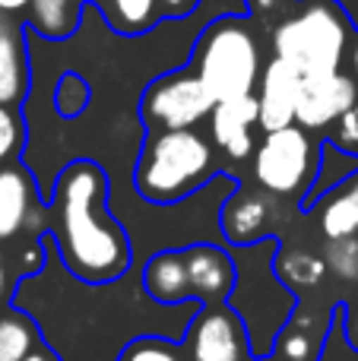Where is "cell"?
I'll list each match as a JSON object with an SVG mask.
<instances>
[{"instance_id": "836d02e7", "label": "cell", "mask_w": 358, "mask_h": 361, "mask_svg": "<svg viewBox=\"0 0 358 361\" xmlns=\"http://www.w3.org/2000/svg\"><path fill=\"white\" fill-rule=\"evenodd\" d=\"M0 301H10L6 298V263H4V254H0Z\"/></svg>"}, {"instance_id": "6da1fadb", "label": "cell", "mask_w": 358, "mask_h": 361, "mask_svg": "<svg viewBox=\"0 0 358 361\" xmlns=\"http://www.w3.org/2000/svg\"><path fill=\"white\" fill-rule=\"evenodd\" d=\"M48 260L38 273L19 276L10 305L42 330V343L61 361H118L124 345L143 333L181 339L200 301L159 305L146 295L140 263L111 282L76 279L57 254L54 235H42Z\"/></svg>"}, {"instance_id": "3957f363", "label": "cell", "mask_w": 358, "mask_h": 361, "mask_svg": "<svg viewBox=\"0 0 358 361\" xmlns=\"http://www.w3.org/2000/svg\"><path fill=\"white\" fill-rule=\"evenodd\" d=\"M276 250L279 238L266 235L254 244L232 247L235 263H238V279L228 292V307L241 314L251 339V355L266 358L276 349L279 333L289 326L302 295L292 292L276 273Z\"/></svg>"}, {"instance_id": "7a4b0ae2", "label": "cell", "mask_w": 358, "mask_h": 361, "mask_svg": "<svg viewBox=\"0 0 358 361\" xmlns=\"http://www.w3.org/2000/svg\"><path fill=\"white\" fill-rule=\"evenodd\" d=\"M51 235L63 267L86 282H111L137 267L130 228L111 206V175L99 159L76 156L61 169L51 200Z\"/></svg>"}, {"instance_id": "e575fe53", "label": "cell", "mask_w": 358, "mask_h": 361, "mask_svg": "<svg viewBox=\"0 0 358 361\" xmlns=\"http://www.w3.org/2000/svg\"><path fill=\"white\" fill-rule=\"evenodd\" d=\"M273 4H276V0H254V6H257V10H273Z\"/></svg>"}, {"instance_id": "7c38bea8", "label": "cell", "mask_w": 358, "mask_h": 361, "mask_svg": "<svg viewBox=\"0 0 358 361\" xmlns=\"http://www.w3.org/2000/svg\"><path fill=\"white\" fill-rule=\"evenodd\" d=\"M302 80L304 76L289 61H283L276 54L264 63V73H260V82H257V108H260L257 127L264 133L295 124Z\"/></svg>"}, {"instance_id": "ac0fdd59", "label": "cell", "mask_w": 358, "mask_h": 361, "mask_svg": "<svg viewBox=\"0 0 358 361\" xmlns=\"http://www.w3.org/2000/svg\"><path fill=\"white\" fill-rule=\"evenodd\" d=\"M352 175H358V152H349L342 146H336L333 140H321V162H317V175H314V184L311 190L298 200V209L311 212L330 190L349 180Z\"/></svg>"}, {"instance_id": "52a82bcc", "label": "cell", "mask_w": 358, "mask_h": 361, "mask_svg": "<svg viewBox=\"0 0 358 361\" xmlns=\"http://www.w3.org/2000/svg\"><path fill=\"white\" fill-rule=\"evenodd\" d=\"M321 162V143L302 124L260 137L254 149V180L279 200H302L311 190Z\"/></svg>"}, {"instance_id": "9a60e30c", "label": "cell", "mask_w": 358, "mask_h": 361, "mask_svg": "<svg viewBox=\"0 0 358 361\" xmlns=\"http://www.w3.org/2000/svg\"><path fill=\"white\" fill-rule=\"evenodd\" d=\"M32 89L29 38L25 25L0 13V105L19 108Z\"/></svg>"}, {"instance_id": "d6986e66", "label": "cell", "mask_w": 358, "mask_h": 361, "mask_svg": "<svg viewBox=\"0 0 358 361\" xmlns=\"http://www.w3.org/2000/svg\"><path fill=\"white\" fill-rule=\"evenodd\" d=\"M317 228L327 238H346L358 235V175L342 180L336 190H330L321 203L314 206Z\"/></svg>"}, {"instance_id": "1f68e13d", "label": "cell", "mask_w": 358, "mask_h": 361, "mask_svg": "<svg viewBox=\"0 0 358 361\" xmlns=\"http://www.w3.org/2000/svg\"><path fill=\"white\" fill-rule=\"evenodd\" d=\"M23 361H61V358H57V352H51L48 345L42 343V345H38L35 352H29V355H25Z\"/></svg>"}, {"instance_id": "f546056e", "label": "cell", "mask_w": 358, "mask_h": 361, "mask_svg": "<svg viewBox=\"0 0 358 361\" xmlns=\"http://www.w3.org/2000/svg\"><path fill=\"white\" fill-rule=\"evenodd\" d=\"M342 317H346L349 343L358 349V301H342Z\"/></svg>"}, {"instance_id": "8992f818", "label": "cell", "mask_w": 358, "mask_h": 361, "mask_svg": "<svg viewBox=\"0 0 358 361\" xmlns=\"http://www.w3.org/2000/svg\"><path fill=\"white\" fill-rule=\"evenodd\" d=\"M352 44V25L336 0H302L292 16L273 29V54L302 76L342 70Z\"/></svg>"}, {"instance_id": "d4e9b609", "label": "cell", "mask_w": 358, "mask_h": 361, "mask_svg": "<svg viewBox=\"0 0 358 361\" xmlns=\"http://www.w3.org/2000/svg\"><path fill=\"white\" fill-rule=\"evenodd\" d=\"M118 361H190L181 339L162 336V333H143L124 345Z\"/></svg>"}, {"instance_id": "d6a6232c", "label": "cell", "mask_w": 358, "mask_h": 361, "mask_svg": "<svg viewBox=\"0 0 358 361\" xmlns=\"http://www.w3.org/2000/svg\"><path fill=\"white\" fill-rule=\"evenodd\" d=\"M346 63H349V73L355 76V82H358V38L352 44H349V54H346Z\"/></svg>"}, {"instance_id": "2e32d148", "label": "cell", "mask_w": 358, "mask_h": 361, "mask_svg": "<svg viewBox=\"0 0 358 361\" xmlns=\"http://www.w3.org/2000/svg\"><path fill=\"white\" fill-rule=\"evenodd\" d=\"M35 203L44 200L38 197L35 175L25 165L0 169V241H10L25 225L35 222Z\"/></svg>"}, {"instance_id": "44dd1931", "label": "cell", "mask_w": 358, "mask_h": 361, "mask_svg": "<svg viewBox=\"0 0 358 361\" xmlns=\"http://www.w3.org/2000/svg\"><path fill=\"white\" fill-rule=\"evenodd\" d=\"M80 4L76 0H32L25 10V25L44 42H63L76 32Z\"/></svg>"}, {"instance_id": "7402d4cb", "label": "cell", "mask_w": 358, "mask_h": 361, "mask_svg": "<svg viewBox=\"0 0 358 361\" xmlns=\"http://www.w3.org/2000/svg\"><path fill=\"white\" fill-rule=\"evenodd\" d=\"M38 345H42L38 324L6 301V311L0 314V361H23Z\"/></svg>"}, {"instance_id": "cb8c5ba5", "label": "cell", "mask_w": 358, "mask_h": 361, "mask_svg": "<svg viewBox=\"0 0 358 361\" xmlns=\"http://www.w3.org/2000/svg\"><path fill=\"white\" fill-rule=\"evenodd\" d=\"M51 105L61 121H80L92 105V82L80 70H63L54 80V92H51Z\"/></svg>"}, {"instance_id": "8d00e7d4", "label": "cell", "mask_w": 358, "mask_h": 361, "mask_svg": "<svg viewBox=\"0 0 358 361\" xmlns=\"http://www.w3.org/2000/svg\"><path fill=\"white\" fill-rule=\"evenodd\" d=\"M352 111H355V118H358V105H355V108H352Z\"/></svg>"}, {"instance_id": "d590c367", "label": "cell", "mask_w": 358, "mask_h": 361, "mask_svg": "<svg viewBox=\"0 0 358 361\" xmlns=\"http://www.w3.org/2000/svg\"><path fill=\"white\" fill-rule=\"evenodd\" d=\"M251 361H276V358H273V355H266V358H251Z\"/></svg>"}, {"instance_id": "277c9868", "label": "cell", "mask_w": 358, "mask_h": 361, "mask_svg": "<svg viewBox=\"0 0 358 361\" xmlns=\"http://www.w3.org/2000/svg\"><path fill=\"white\" fill-rule=\"evenodd\" d=\"M219 171L213 143L194 127L146 130L133 165V190L146 203L171 206L194 197Z\"/></svg>"}, {"instance_id": "4dcf8cb0", "label": "cell", "mask_w": 358, "mask_h": 361, "mask_svg": "<svg viewBox=\"0 0 358 361\" xmlns=\"http://www.w3.org/2000/svg\"><path fill=\"white\" fill-rule=\"evenodd\" d=\"M32 0H0V13L4 16H16V13H25L29 10Z\"/></svg>"}, {"instance_id": "ba28073f", "label": "cell", "mask_w": 358, "mask_h": 361, "mask_svg": "<svg viewBox=\"0 0 358 361\" xmlns=\"http://www.w3.org/2000/svg\"><path fill=\"white\" fill-rule=\"evenodd\" d=\"M219 105L216 92L206 86L194 67H178L156 73L140 92V121L146 130H184L209 121Z\"/></svg>"}, {"instance_id": "83f0119b", "label": "cell", "mask_w": 358, "mask_h": 361, "mask_svg": "<svg viewBox=\"0 0 358 361\" xmlns=\"http://www.w3.org/2000/svg\"><path fill=\"white\" fill-rule=\"evenodd\" d=\"M317 361H358V349L349 343V333H346L342 301H340V305H333L327 336H323V345H321V355H317Z\"/></svg>"}, {"instance_id": "5bb4252c", "label": "cell", "mask_w": 358, "mask_h": 361, "mask_svg": "<svg viewBox=\"0 0 358 361\" xmlns=\"http://www.w3.org/2000/svg\"><path fill=\"white\" fill-rule=\"evenodd\" d=\"M273 193H254V190H235L226 203L219 206V231L222 244L228 247H241V244H254L260 238L270 235L273 222Z\"/></svg>"}, {"instance_id": "e0dca14e", "label": "cell", "mask_w": 358, "mask_h": 361, "mask_svg": "<svg viewBox=\"0 0 358 361\" xmlns=\"http://www.w3.org/2000/svg\"><path fill=\"white\" fill-rule=\"evenodd\" d=\"M143 288L159 305H181L190 301V276L184 263V247H159L140 260Z\"/></svg>"}, {"instance_id": "603a6c76", "label": "cell", "mask_w": 358, "mask_h": 361, "mask_svg": "<svg viewBox=\"0 0 358 361\" xmlns=\"http://www.w3.org/2000/svg\"><path fill=\"white\" fill-rule=\"evenodd\" d=\"M99 10L121 35H140L162 16L159 0H99Z\"/></svg>"}, {"instance_id": "30bf717a", "label": "cell", "mask_w": 358, "mask_h": 361, "mask_svg": "<svg viewBox=\"0 0 358 361\" xmlns=\"http://www.w3.org/2000/svg\"><path fill=\"white\" fill-rule=\"evenodd\" d=\"M358 105V82L352 73H321V76H304L302 92H298L295 108V124L304 130L317 133L333 127L346 111Z\"/></svg>"}, {"instance_id": "ffe728a7", "label": "cell", "mask_w": 358, "mask_h": 361, "mask_svg": "<svg viewBox=\"0 0 358 361\" xmlns=\"http://www.w3.org/2000/svg\"><path fill=\"white\" fill-rule=\"evenodd\" d=\"M276 273L292 292L304 295L311 288H317L327 279V260L323 254H314L308 247H295V244H279L276 250Z\"/></svg>"}, {"instance_id": "484cf974", "label": "cell", "mask_w": 358, "mask_h": 361, "mask_svg": "<svg viewBox=\"0 0 358 361\" xmlns=\"http://www.w3.org/2000/svg\"><path fill=\"white\" fill-rule=\"evenodd\" d=\"M323 260L340 282H349V286L358 282V235L330 238L327 247H323Z\"/></svg>"}, {"instance_id": "5b68a950", "label": "cell", "mask_w": 358, "mask_h": 361, "mask_svg": "<svg viewBox=\"0 0 358 361\" xmlns=\"http://www.w3.org/2000/svg\"><path fill=\"white\" fill-rule=\"evenodd\" d=\"M190 67L206 80L216 99H238L251 95L264 73V57L247 16L226 13L216 16L197 32L190 44Z\"/></svg>"}, {"instance_id": "f1b7e54d", "label": "cell", "mask_w": 358, "mask_h": 361, "mask_svg": "<svg viewBox=\"0 0 358 361\" xmlns=\"http://www.w3.org/2000/svg\"><path fill=\"white\" fill-rule=\"evenodd\" d=\"M197 4H200V0H159V10L171 19L175 16L184 19V16H190V13H197Z\"/></svg>"}, {"instance_id": "8fae6325", "label": "cell", "mask_w": 358, "mask_h": 361, "mask_svg": "<svg viewBox=\"0 0 358 361\" xmlns=\"http://www.w3.org/2000/svg\"><path fill=\"white\" fill-rule=\"evenodd\" d=\"M184 263L190 276V295L200 305L226 301L238 279V263L228 244L219 241H194L184 247Z\"/></svg>"}, {"instance_id": "9c48e42d", "label": "cell", "mask_w": 358, "mask_h": 361, "mask_svg": "<svg viewBox=\"0 0 358 361\" xmlns=\"http://www.w3.org/2000/svg\"><path fill=\"white\" fill-rule=\"evenodd\" d=\"M181 345L190 361H251L247 326L228 301L200 305L194 320L181 336Z\"/></svg>"}, {"instance_id": "4316f807", "label": "cell", "mask_w": 358, "mask_h": 361, "mask_svg": "<svg viewBox=\"0 0 358 361\" xmlns=\"http://www.w3.org/2000/svg\"><path fill=\"white\" fill-rule=\"evenodd\" d=\"M25 140H29V124L25 114L13 105H0V162H10L13 156H23Z\"/></svg>"}, {"instance_id": "4fadbf2b", "label": "cell", "mask_w": 358, "mask_h": 361, "mask_svg": "<svg viewBox=\"0 0 358 361\" xmlns=\"http://www.w3.org/2000/svg\"><path fill=\"white\" fill-rule=\"evenodd\" d=\"M260 108L257 92L222 99L209 114V137L219 152H226L235 162H245L254 156V127H257Z\"/></svg>"}]
</instances>
